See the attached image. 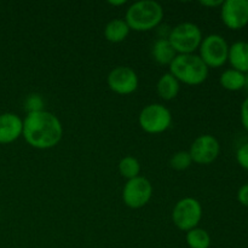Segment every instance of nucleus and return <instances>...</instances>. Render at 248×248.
<instances>
[{"mask_svg": "<svg viewBox=\"0 0 248 248\" xmlns=\"http://www.w3.org/2000/svg\"><path fill=\"white\" fill-rule=\"evenodd\" d=\"M202 218V206L194 198H184L174 205L172 211V220L182 232L198 228Z\"/></svg>", "mask_w": 248, "mask_h": 248, "instance_id": "obj_6", "label": "nucleus"}, {"mask_svg": "<svg viewBox=\"0 0 248 248\" xmlns=\"http://www.w3.org/2000/svg\"><path fill=\"white\" fill-rule=\"evenodd\" d=\"M186 241L190 248H210L211 236L205 229L194 228L186 232Z\"/></svg>", "mask_w": 248, "mask_h": 248, "instance_id": "obj_18", "label": "nucleus"}, {"mask_svg": "<svg viewBox=\"0 0 248 248\" xmlns=\"http://www.w3.org/2000/svg\"><path fill=\"white\" fill-rule=\"evenodd\" d=\"M179 90H181V82L171 73L161 75L156 84L157 94L164 101H172L176 98L179 93Z\"/></svg>", "mask_w": 248, "mask_h": 248, "instance_id": "obj_15", "label": "nucleus"}, {"mask_svg": "<svg viewBox=\"0 0 248 248\" xmlns=\"http://www.w3.org/2000/svg\"><path fill=\"white\" fill-rule=\"evenodd\" d=\"M153 196V186L149 179L138 176L126 182L123 190V200L127 207L138 210L147 205Z\"/></svg>", "mask_w": 248, "mask_h": 248, "instance_id": "obj_8", "label": "nucleus"}, {"mask_svg": "<svg viewBox=\"0 0 248 248\" xmlns=\"http://www.w3.org/2000/svg\"><path fill=\"white\" fill-rule=\"evenodd\" d=\"M119 172L127 181L136 178L140 173V164L136 157L125 156L119 162Z\"/></svg>", "mask_w": 248, "mask_h": 248, "instance_id": "obj_19", "label": "nucleus"}, {"mask_svg": "<svg viewBox=\"0 0 248 248\" xmlns=\"http://www.w3.org/2000/svg\"><path fill=\"white\" fill-rule=\"evenodd\" d=\"M237 200L245 207H248V183L244 184L237 191Z\"/></svg>", "mask_w": 248, "mask_h": 248, "instance_id": "obj_24", "label": "nucleus"}, {"mask_svg": "<svg viewBox=\"0 0 248 248\" xmlns=\"http://www.w3.org/2000/svg\"><path fill=\"white\" fill-rule=\"evenodd\" d=\"M219 82L228 91H240L245 89V74L232 68L227 69L220 75Z\"/></svg>", "mask_w": 248, "mask_h": 248, "instance_id": "obj_17", "label": "nucleus"}, {"mask_svg": "<svg viewBox=\"0 0 248 248\" xmlns=\"http://www.w3.org/2000/svg\"><path fill=\"white\" fill-rule=\"evenodd\" d=\"M164 19V7L154 0H140L130 5L125 21L135 31H149L157 28Z\"/></svg>", "mask_w": 248, "mask_h": 248, "instance_id": "obj_2", "label": "nucleus"}, {"mask_svg": "<svg viewBox=\"0 0 248 248\" xmlns=\"http://www.w3.org/2000/svg\"><path fill=\"white\" fill-rule=\"evenodd\" d=\"M210 68L203 63L200 56L195 53L189 55H177L170 64V72L179 82L198 86L206 81Z\"/></svg>", "mask_w": 248, "mask_h": 248, "instance_id": "obj_3", "label": "nucleus"}, {"mask_svg": "<svg viewBox=\"0 0 248 248\" xmlns=\"http://www.w3.org/2000/svg\"><path fill=\"white\" fill-rule=\"evenodd\" d=\"M138 123L144 132L159 135L170 128L172 124V114L169 108L160 103L148 104L140 113Z\"/></svg>", "mask_w": 248, "mask_h": 248, "instance_id": "obj_5", "label": "nucleus"}, {"mask_svg": "<svg viewBox=\"0 0 248 248\" xmlns=\"http://www.w3.org/2000/svg\"><path fill=\"white\" fill-rule=\"evenodd\" d=\"M44 106H45L44 98L38 93L29 94L26 98V101H24V108L28 111V114L45 110V109H44Z\"/></svg>", "mask_w": 248, "mask_h": 248, "instance_id": "obj_21", "label": "nucleus"}, {"mask_svg": "<svg viewBox=\"0 0 248 248\" xmlns=\"http://www.w3.org/2000/svg\"><path fill=\"white\" fill-rule=\"evenodd\" d=\"M220 153V144L212 135H201L190 145L189 154L193 162L198 165H210L216 161Z\"/></svg>", "mask_w": 248, "mask_h": 248, "instance_id": "obj_9", "label": "nucleus"}, {"mask_svg": "<svg viewBox=\"0 0 248 248\" xmlns=\"http://www.w3.org/2000/svg\"><path fill=\"white\" fill-rule=\"evenodd\" d=\"M130 31V27L126 23L125 19L115 18L107 23L106 28H104V36L109 43H123L128 36Z\"/></svg>", "mask_w": 248, "mask_h": 248, "instance_id": "obj_16", "label": "nucleus"}, {"mask_svg": "<svg viewBox=\"0 0 248 248\" xmlns=\"http://www.w3.org/2000/svg\"><path fill=\"white\" fill-rule=\"evenodd\" d=\"M236 161L242 169L248 171V142L242 144L236 152Z\"/></svg>", "mask_w": 248, "mask_h": 248, "instance_id": "obj_22", "label": "nucleus"}, {"mask_svg": "<svg viewBox=\"0 0 248 248\" xmlns=\"http://www.w3.org/2000/svg\"><path fill=\"white\" fill-rule=\"evenodd\" d=\"M240 118H241V124L245 130L248 132V97L242 102L241 109H240Z\"/></svg>", "mask_w": 248, "mask_h": 248, "instance_id": "obj_23", "label": "nucleus"}, {"mask_svg": "<svg viewBox=\"0 0 248 248\" xmlns=\"http://www.w3.org/2000/svg\"><path fill=\"white\" fill-rule=\"evenodd\" d=\"M109 89L118 94H131L138 89V75L130 67H116L111 70L107 78Z\"/></svg>", "mask_w": 248, "mask_h": 248, "instance_id": "obj_11", "label": "nucleus"}, {"mask_svg": "<svg viewBox=\"0 0 248 248\" xmlns=\"http://www.w3.org/2000/svg\"><path fill=\"white\" fill-rule=\"evenodd\" d=\"M167 39L177 55H189L199 50L203 38L202 31L198 24L183 22L171 29Z\"/></svg>", "mask_w": 248, "mask_h": 248, "instance_id": "obj_4", "label": "nucleus"}, {"mask_svg": "<svg viewBox=\"0 0 248 248\" xmlns=\"http://www.w3.org/2000/svg\"><path fill=\"white\" fill-rule=\"evenodd\" d=\"M23 132V120L14 113L0 114V144H10Z\"/></svg>", "mask_w": 248, "mask_h": 248, "instance_id": "obj_12", "label": "nucleus"}, {"mask_svg": "<svg viewBox=\"0 0 248 248\" xmlns=\"http://www.w3.org/2000/svg\"><path fill=\"white\" fill-rule=\"evenodd\" d=\"M228 61L232 64V69L247 74L248 73V43L236 41L229 46Z\"/></svg>", "mask_w": 248, "mask_h": 248, "instance_id": "obj_13", "label": "nucleus"}, {"mask_svg": "<svg viewBox=\"0 0 248 248\" xmlns=\"http://www.w3.org/2000/svg\"><path fill=\"white\" fill-rule=\"evenodd\" d=\"M152 56L156 63L161 65H170L176 58L177 52L172 47L169 39L159 38L152 46Z\"/></svg>", "mask_w": 248, "mask_h": 248, "instance_id": "obj_14", "label": "nucleus"}, {"mask_svg": "<svg viewBox=\"0 0 248 248\" xmlns=\"http://www.w3.org/2000/svg\"><path fill=\"white\" fill-rule=\"evenodd\" d=\"M223 4V0H202L200 1V5L206 7H218V6H222Z\"/></svg>", "mask_w": 248, "mask_h": 248, "instance_id": "obj_25", "label": "nucleus"}, {"mask_svg": "<svg viewBox=\"0 0 248 248\" xmlns=\"http://www.w3.org/2000/svg\"><path fill=\"white\" fill-rule=\"evenodd\" d=\"M126 1L125 0H120V1H109V5L111 6H120V5H125Z\"/></svg>", "mask_w": 248, "mask_h": 248, "instance_id": "obj_26", "label": "nucleus"}, {"mask_svg": "<svg viewBox=\"0 0 248 248\" xmlns=\"http://www.w3.org/2000/svg\"><path fill=\"white\" fill-rule=\"evenodd\" d=\"M199 51V56L208 68H219L227 63L229 45L219 34H210L202 39Z\"/></svg>", "mask_w": 248, "mask_h": 248, "instance_id": "obj_7", "label": "nucleus"}, {"mask_svg": "<svg viewBox=\"0 0 248 248\" xmlns=\"http://www.w3.org/2000/svg\"><path fill=\"white\" fill-rule=\"evenodd\" d=\"M245 89L248 91V73L247 74H245Z\"/></svg>", "mask_w": 248, "mask_h": 248, "instance_id": "obj_27", "label": "nucleus"}, {"mask_svg": "<svg viewBox=\"0 0 248 248\" xmlns=\"http://www.w3.org/2000/svg\"><path fill=\"white\" fill-rule=\"evenodd\" d=\"M220 17L232 31H239L248 24V0H225L220 6Z\"/></svg>", "mask_w": 248, "mask_h": 248, "instance_id": "obj_10", "label": "nucleus"}, {"mask_svg": "<svg viewBox=\"0 0 248 248\" xmlns=\"http://www.w3.org/2000/svg\"><path fill=\"white\" fill-rule=\"evenodd\" d=\"M22 136L35 149H51L62 140L63 126L60 119L47 110L29 113L23 120Z\"/></svg>", "mask_w": 248, "mask_h": 248, "instance_id": "obj_1", "label": "nucleus"}, {"mask_svg": "<svg viewBox=\"0 0 248 248\" xmlns=\"http://www.w3.org/2000/svg\"><path fill=\"white\" fill-rule=\"evenodd\" d=\"M191 164H193V160H191L190 154L186 150L174 153L170 160V166L176 171H184V170L189 169Z\"/></svg>", "mask_w": 248, "mask_h": 248, "instance_id": "obj_20", "label": "nucleus"}]
</instances>
